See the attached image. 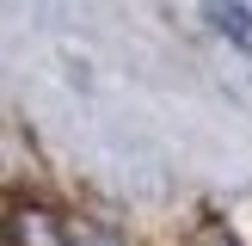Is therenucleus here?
<instances>
[{"mask_svg":"<svg viewBox=\"0 0 252 246\" xmlns=\"http://www.w3.org/2000/svg\"><path fill=\"white\" fill-rule=\"evenodd\" d=\"M6 246H74V221H62L37 197H12L6 203Z\"/></svg>","mask_w":252,"mask_h":246,"instance_id":"f257e3e1","label":"nucleus"},{"mask_svg":"<svg viewBox=\"0 0 252 246\" xmlns=\"http://www.w3.org/2000/svg\"><path fill=\"white\" fill-rule=\"evenodd\" d=\"M203 19L216 25L221 37H234L240 49H252V6H246V0H209V6H203Z\"/></svg>","mask_w":252,"mask_h":246,"instance_id":"f03ea898","label":"nucleus"},{"mask_svg":"<svg viewBox=\"0 0 252 246\" xmlns=\"http://www.w3.org/2000/svg\"><path fill=\"white\" fill-rule=\"evenodd\" d=\"M179 246H240V234H234L228 221H216V215H203V221H197V228L185 234Z\"/></svg>","mask_w":252,"mask_h":246,"instance_id":"7ed1b4c3","label":"nucleus"},{"mask_svg":"<svg viewBox=\"0 0 252 246\" xmlns=\"http://www.w3.org/2000/svg\"><path fill=\"white\" fill-rule=\"evenodd\" d=\"M74 246H129L111 221H93V215H80L74 221Z\"/></svg>","mask_w":252,"mask_h":246,"instance_id":"20e7f679","label":"nucleus"}]
</instances>
